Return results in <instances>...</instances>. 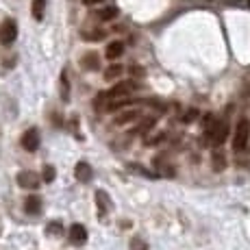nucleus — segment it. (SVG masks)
<instances>
[{"mask_svg":"<svg viewBox=\"0 0 250 250\" xmlns=\"http://www.w3.org/2000/svg\"><path fill=\"white\" fill-rule=\"evenodd\" d=\"M248 139H250V122L246 118H242L235 126V133H233V150L235 152H244L248 146Z\"/></svg>","mask_w":250,"mask_h":250,"instance_id":"1","label":"nucleus"},{"mask_svg":"<svg viewBox=\"0 0 250 250\" xmlns=\"http://www.w3.org/2000/svg\"><path fill=\"white\" fill-rule=\"evenodd\" d=\"M16 40H18V24L16 20L7 18V20H2V24H0V44L11 46Z\"/></svg>","mask_w":250,"mask_h":250,"instance_id":"2","label":"nucleus"},{"mask_svg":"<svg viewBox=\"0 0 250 250\" xmlns=\"http://www.w3.org/2000/svg\"><path fill=\"white\" fill-rule=\"evenodd\" d=\"M40 183H42L40 174L33 172V170H22L20 174H18V185L24 187V189H37Z\"/></svg>","mask_w":250,"mask_h":250,"instance_id":"3","label":"nucleus"},{"mask_svg":"<svg viewBox=\"0 0 250 250\" xmlns=\"http://www.w3.org/2000/svg\"><path fill=\"white\" fill-rule=\"evenodd\" d=\"M137 87H139V83H135V81H120L118 85H113V87L107 91V96L113 100V98H120V96L131 94V91H135Z\"/></svg>","mask_w":250,"mask_h":250,"instance_id":"4","label":"nucleus"},{"mask_svg":"<svg viewBox=\"0 0 250 250\" xmlns=\"http://www.w3.org/2000/svg\"><path fill=\"white\" fill-rule=\"evenodd\" d=\"M22 148L26 152H35L40 148V131L37 128H28L22 135Z\"/></svg>","mask_w":250,"mask_h":250,"instance_id":"5","label":"nucleus"},{"mask_svg":"<svg viewBox=\"0 0 250 250\" xmlns=\"http://www.w3.org/2000/svg\"><path fill=\"white\" fill-rule=\"evenodd\" d=\"M74 176L81 183H89L91 179H94V167H91L87 161H79L76 167H74Z\"/></svg>","mask_w":250,"mask_h":250,"instance_id":"6","label":"nucleus"},{"mask_svg":"<svg viewBox=\"0 0 250 250\" xmlns=\"http://www.w3.org/2000/svg\"><path fill=\"white\" fill-rule=\"evenodd\" d=\"M70 242L76 244V246L85 244L87 242V229H85L83 224H72L70 227Z\"/></svg>","mask_w":250,"mask_h":250,"instance_id":"7","label":"nucleus"},{"mask_svg":"<svg viewBox=\"0 0 250 250\" xmlns=\"http://www.w3.org/2000/svg\"><path fill=\"white\" fill-rule=\"evenodd\" d=\"M96 207H98V213L100 215H107L111 211V198L104 189H98L96 191Z\"/></svg>","mask_w":250,"mask_h":250,"instance_id":"8","label":"nucleus"},{"mask_svg":"<svg viewBox=\"0 0 250 250\" xmlns=\"http://www.w3.org/2000/svg\"><path fill=\"white\" fill-rule=\"evenodd\" d=\"M24 211H26L28 215H37L42 211V198L40 196H28L26 200H24Z\"/></svg>","mask_w":250,"mask_h":250,"instance_id":"9","label":"nucleus"},{"mask_svg":"<svg viewBox=\"0 0 250 250\" xmlns=\"http://www.w3.org/2000/svg\"><path fill=\"white\" fill-rule=\"evenodd\" d=\"M139 115H142V111L139 109H126V111H122L115 118V124H128V122H135V120H139Z\"/></svg>","mask_w":250,"mask_h":250,"instance_id":"10","label":"nucleus"},{"mask_svg":"<svg viewBox=\"0 0 250 250\" xmlns=\"http://www.w3.org/2000/svg\"><path fill=\"white\" fill-rule=\"evenodd\" d=\"M122 52H124V44H122V42H111V44L107 46V52H104V55H107L109 61H115L118 57H122Z\"/></svg>","mask_w":250,"mask_h":250,"instance_id":"11","label":"nucleus"},{"mask_svg":"<svg viewBox=\"0 0 250 250\" xmlns=\"http://www.w3.org/2000/svg\"><path fill=\"white\" fill-rule=\"evenodd\" d=\"M83 68H87V70H98L100 68V59H98V55L96 52H87V55L83 57Z\"/></svg>","mask_w":250,"mask_h":250,"instance_id":"12","label":"nucleus"},{"mask_svg":"<svg viewBox=\"0 0 250 250\" xmlns=\"http://www.w3.org/2000/svg\"><path fill=\"white\" fill-rule=\"evenodd\" d=\"M96 18H98V20H103V22L113 20V18H118V7H104V9H100V11L96 13Z\"/></svg>","mask_w":250,"mask_h":250,"instance_id":"13","label":"nucleus"},{"mask_svg":"<svg viewBox=\"0 0 250 250\" xmlns=\"http://www.w3.org/2000/svg\"><path fill=\"white\" fill-rule=\"evenodd\" d=\"M44 11H46V0H33V18L37 22L44 20Z\"/></svg>","mask_w":250,"mask_h":250,"instance_id":"14","label":"nucleus"},{"mask_svg":"<svg viewBox=\"0 0 250 250\" xmlns=\"http://www.w3.org/2000/svg\"><path fill=\"white\" fill-rule=\"evenodd\" d=\"M46 233L52 235V237H59V235H63V224H61L59 220H52V222H48Z\"/></svg>","mask_w":250,"mask_h":250,"instance_id":"15","label":"nucleus"},{"mask_svg":"<svg viewBox=\"0 0 250 250\" xmlns=\"http://www.w3.org/2000/svg\"><path fill=\"white\" fill-rule=\"evenodd\" d=\"M61 100L68 103L70 100V83H68V72H61Z\"/></svg>","mask_w":250,"mask_h":250,"instance_id":"16","label":"nucleus"},{"mask_svg":"<svg viewBox=\"0 0 250 250\" xmlns=\"http://www.w3.org/2000/svg\"><path fill=\"white\" fill-rule=\"evenodd\" d=\"M122 72H124V68H122V65L113 63L111 68H109L107 72H104V79H107V81H113V79H118V76L122 74Z\"/></svg>","mask_w":250,"mask_h":250,"instance_id":"17","label":"nucleus"},{"mask_svg":"<svg viewBox=\"0 0 250 250\" xmlns=\"http://www.w3.org/2000/svg\"><path fill=\"white\" fill-rule=\"evenodd\" d=\"M104 35H107L104 31H83V37H85L87 42H100Z\"/></svg>","mask_w":250,"mask_h":250,"instance_id":"18","label":"nucleus"},{"mask_svg":"<svg viewBox=\"0 0 250 250\" xmlns=\"http://www.w3.org/2000/svg\"><path fill=\"white\" fill-rule=\"evenodd\" d=\"M131 250H148V244L142 237H133L131 239Z\"/></svg>","mask_w":250,"mask_h":250,"instance_id":"19","label":"nucleus"},{"mask_svg":"<svg viewBox=\"0 0 250 250\" xmlns=\"http://www.w3.org/2000/svg\"><path fill=\"white\" fill-rule=\"evenodd\" d=\"M55 176H57L55 167H52V166H46V167H44V174H42V179H44L46 183H52V181H55Z\"/></svg>","mask_w":250,"mask_h":250,"instance_id":"20","label":"nucleus"},{"mask_svg":"<svg viewBox=\"0 0 250 250\" xmlns=\"http://www.w3.org/2000/svg\"><path fill=\"white\" fill-rule=\"evenodd\" d=\"M155 124H157V118H148V120H144V122H142V126H139L135 133H144V131H148V128H152V126H155Z\"/></svg>","mask_w":250,"mask_h":250,"instance_id":"21","label":"nucleus"},{"mask_svg":"<svg viewBox=\"0 0 250 250\" xmlns=\"http://www.w3.org/2000/svg\"><path fill=\"white\" fill-rule=\"evenodd\" d=\"M98 2H103V0H85V4H98Z\"/></svg>","mask_w":250,"mask_h":250,"instance_id":"22","label":"nucleus"}]
</instances>
